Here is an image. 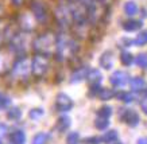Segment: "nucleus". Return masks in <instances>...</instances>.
<instances>
[{
  "mask_svg": "<svg viewBox=\"0 0 147 144\" xmlns=\"http://www.w3.org/2000/svg\"><path fill=\"white\" fill-rule=\"evenodd\" d=\"M11 3H12L15 7H20V5H23L24 0H11Z\"/></svg>",
  "mask_w": 147,
  "mask_h": 144,
  "instance_id": "nucleus-38",
  "label": "nucleus"
},
{
  "mask_svg": "<svg viewBox=\"0 0 147 144\" xmlns=\"http://www.w3.org/2000/svg\"><path fill=\"white\" fill-rule=\"evenodd\" d=\"M32 49L38 55L43 57H51L55 54L57 47V35L53 32H42L32 41Z\"/></svg>",
  "mask_w": 147,
  "mask_h": 144,
  "instance_id": "nucleus-2",
  "label": "nucleus"
},
{
  "mask_svg": "<svg viewBox=\"0 0 147 144\" xmlns=\"http://www.w3.org/2000/svg\"><path fill=\"white\" fill-rule=\"evenodd\" d=\"M129 86L134 92H140L142 89L146 88V81L143 80L142 77H134L129 80Z\"/></svg>",
  "mask_w": 147,
  "mask_h": 144,
  "instance_id": "nucleus-20",
  "label": "nucleus"
},
{
  "mask_svg": "<svg viewBox=\"0 0 147 144\" xmlns=\"http://www.w3.org/2000/svg\"><path fill=\"white\" fill-rule=\"evenodd\" d=\"M138 12H139V7L135 1L129 0V1H127L124 4V14L127 15V16H131V18H132V16H135Z\"/></svg>",
  "mask_w": 147,
  "mask_h": 144,
  "instance_id": "nucleus-21",
  "label": "nucleus"
},
{
  "mask_svg": "<svg viewBox=\"0 0 147 144\" xmlns=\"http://www.w3.org/2000/svg\"><path fill=\"white\" fill-rule=\"evenodd\" d=\"M12 53L8 50H3L0 49V76H3L5 73H9L11 66H12ZM15 57V55H13Z\"/></svg>",
  "mask_w": 147,
  "mask_h": 144,
  "instance_id": "nucleus-11",
  "label": "nucleus"
},
{
  "mask_svg": "<svg viewBox=\"0 0 147 144\" xmlns=\"http://www.w3.org/2000/svg\"><path fill=\"white\" fill-rule=\"evenodd\" d=\"M119 117L123 123H125L128 127H132L135 128L136 125H139L140 123V117L134 109H128V108H124V109H120V113H119Z\"/></svg>",
  "mask_w": 147,
  "mask_h": 144,
  "instance_id": "nucleus-9",
  "label": "nucleus"
},
{
  "mask_svg": "<svg viewBox=\"0 0 147 144\" xmlns=\"http://www.w3.org/2000/svg\"><path fill=\"white\" fill-rule=\"evenodd\" d=\"M140 106H142V111L147 115V98L142 100V102H140Z\"/></svg>",
  "mask_w": 147,
  "mask_h": 144,
  "instance_id": "nucleus-37",
  "label": "nucleus"
},
{
  "mask_svg": "<svg viewBox=\"0 0 147 144\" xmlns=\"http://www.w3.org/2000/svg\"><path fill=\"white\" fill-rule=\"evenodd\" d=\"M66 144H80V133L78 132H70L66 137Z\"/></svg>",
  "mask_w": 147,
  "mask_h": 144,
  "instance_id": "nucleus-33",
  "label": "nucleus"
},
{
  "mask_svg": "<svg viewBox=\"0 0 147 144\" xmlns=\"http://www.w3.org/2000/svg\"><path fill=\"white\" fill-rule=\"evenodd\" d=\"M86 81L89 82L90 86H100L102 81V76L98 69H89L88 76H86Z\"/></svg>",
  "mask_w": 147,
  "mask_h": 144,
  "instance_id": "nucleus-15",
  "label": "nucleus"
},
{
  "mask_svg": "<svg viewBox=\"0 0 147 144\" xmlns=\"http://www.w3.org/2000/svg\"><path fill=\"white\" fill-rule=\"evenodd\" d=\"M88 8V20L89 24L96 26L101 22L105 14H107V0H92L89 4L86 5Z\"/></svg>",
  "mask_w": 147,
  "mask_h": 144,
  "instance_id": "nucleus-6",
  "label": "nucleus"
},
{
  "mask_svg": "<svg viewBox=\"0 0 147 144\" xmlns=\"http://www.w3.org/2000/svg\"><path fill=\"white\" fill-rule=\"evenodd\" d=\"M73 100L66 93H58L55 97V109L58 112H69L73 108Z\"/></svg>",
  "mask_w": 147,
  "mask_h": 144,
  "instance_id": "nucleus-12",
  "label": "nucleus"
},
{
  "mask_svg": "<svg viewBox=\"0 0 147 144\" xmlns=\"http://www.w3.org/2000/svg\"><path fill=\"white\" fill-rule=\"evenodd\" d=\"M98 63H100V66H101L102 69H105V70L112 69V66H113V55H112L111 51L102 53L100 59H98Z\"/></svg>",
  "mask_w": 147,
  "mask_h": 144,
  "instance_id": "nucleus-16",
  "label": "nucleus"
},
{
  "mask_svg": "<svg viewBox=\"0 0 147 144\" xmlns=\"http://www.w3.org/2000/svg\"><path fill=\"white\" fill-rule=\"evenodd\" d=\"M30 32L26 31H18L15 35L8 41V49L16 58L18 57H24L28 51V46L32 45V42L30 41Z\"/></svg>",
  "mask_w": 147,
  "mask_h": 144,
  "instance_id": "nucleus-4",
  "label": "nucleus"
},
{
  "mask_svg": "<svg viewBox=\"0 0 147 144\" xmlns=\"http://www.w3.org/2000/svg\"><path fill=\"white\" fill-rule=\"evenodd\" d=\"M0 144H1V143H0Z\"/></svg>",
  "mask_w": 147,
  "mask_h": 144,
  "instance_id": "nucleus-40",
  "label": "nucleus"
},
{
  "mask_svg": "<svg viewBox=\"0 0 147 144\" xmlns=\"http://www.w3.org/2000/svg\"><path fill=\"white\" fill-rule=\"evenodd\" d=\"M111 115H112V108L111 106H108V105L101 106V108L97 111V116L98 117H105V119H109Z\"/></svg>",
  "mask_w": 147,
  "mask_h": 144,
  "instance_id": "nucleus-32",
  "label": "nucleus"
},
{
  "mask_svg": "<svg viewBox=\"0 0 147 144\" xmlns=\"http://www.w3.org/2000/svg\"><path fill=\"white\" fill-rule=\"evenodd\" d=\"M116 98L120 100V101H123L125 104H129L135 100V94L128 93V92H120V93H116Z\"/></svg>",
  "mask_w": 147,
  "mask_h": 144,
  "instance_id": "nucleus-24",
  "label": "nucleus"
},
{
  "mask_svg": "<svg viewBox=\"0 0 147 144\" xmlns=\"http://www.w3.org/2000/svg\"><path fill=\"white\" fill-rule=\"evenodd\" d=\"M11 105V100L9 97H7L5 94L0 93V109H4V108H8Z\"/></svg>",
  "mask_w": 147,
  "mask_h": 144,
  "instance_id": "nucleus-34",
  "label": "nucleus"
},
{
  "mask_svg": "<svg viewBox=\"0 0 147 144\" xmlns=\"http://www.w3.org/2000/svg\"><path fill=\"white\" fill-rule=\"evenodd\" d=\"M94 127L97 128V129L100 131H104V129H107L108 127H109V120L108 119H105V117H98L94 120Z\"/></svg>",
  "mask_w": 147,
  "mask_h": 144,
  "instance_id": "nucleus-27",
  "label": "nucleus"
},
{
  "mask_svg": "<svg viewBox=\"0 0 147 144\" xmlns=\"http://www.w3.org/2000/svg\"><path fill=\"white\" fill-rule=\"evenodd\" d=\"M117 139H119V133H117V131H115V129L107 131V132L102 135V137H101L102 143H108V144L116 143V141H117Z\"/></svg>",
  "mask_w": 147,
  "mask_h": 144,
  "instance_id": "nucleus-22",
  "label": "nucleus"
},
{
  "mask_svg": "<svg viewBox=\"0 0 147 144\" xmlns=\"http://www.w3.org/2000/svg\"><path fill=\"white\" fill-rule=\"evenodd\" d=\"M47 139H49L47 133H45V132H39V133H36V135L34 136L32 144H46L47 143Z\"/></svg>",
  "mask_w": 147,
  "mask_h": 144,
  "instance_id": "nucleus-30",
  "label": "nucleus"
},
{
  "mask_svg": "<svg viewBox=\"0 0 147 144\" xmlns=\"http://www.w3.org/2000/svg\"><path fill=\"white\" fill-rule=\"evenodd\" d=\"M30 12L34 15L39 24H45L49 22V9L42 0H31L30 1Z\"/></svg>",
  "mask_w": 147,
  "mask_h": 144,
  "instance_id": "nucleus-7",
  "label": "nucleus"
},
{
  "mask_svg": "<svg viewBox=\"0 0 147 144\" xmlns=\"http://www.w3.org/2000/svg\"><path fill=\"white\" fill-rule=\"evenodd\" d=\"M36 24V19L34 18V15L31 12H23L20 16H19V27L22 31H26V32H32L35 30Z\"/></svg>",
  "mask_w": 147,
  "mask_h": 144,
  "instance_id": "nucleus-10",
  "label": "nucleus"
},
{
  "mask_svg": "<svg viewBox=\"0 0 147 144\" xmlns=\"http://www.w3.org/2000/svg\"><path fill=\"white\" fill-rule=\"evenodd\" d=\"M98 97L102 101H107V100H111L113 97H116V93L112 89H100L98 92Z\"/></svg>",
  "mask_w": 147,
  "mask_h": 144,
  "instance_id": "nucleus-26",
  "label": "nucleus"
},
{
  "mask_svg": "<svg viewBox=\"0 0 147 144\" xmlns=\"http://www.w3.org/2000/svg\"><path fill=\"white\" fill-rule=\"evenodd\" d=\"M135 63L138 65L139 68L142 69H147V54L146 53H142L135 57Z\"/></svg>",
  "mask_w": 147,
  "mask_h": 144,
  "instance_id": "nucleus-29",
  "label": "nucleus"
},
{
  "mask_svg": "<svg viewBox=\"0 0 147 144\" xmlns=\"http://www.w3.org/2000/svg\"><path fill=\"white\" fill-rule=\"evenodd\" d=\"M82 143L84 144H101L102 140L101 137H98V136H89V137H85L82 140Z\"/></svg>",
  "mask_w": 147,
  "mask_h": 144,
  "instance_id": "nucleus-35",
  "label": "nucleus"
},
{
  "mask_svg": "<svg viewBox=\"0 0 147 144\" xmlns=\"http://www.w3.org/2000/svg\"><path fill=\"white\" fill-rule=\"evenodd\" d=\"M45 115V111L42 108H35V109H31L30 112H28V117L31 119V120H39L40 117Z\"/></svg>",
  "mask_w": 147,
  "mask_h": 144,
  "instance_id": "nucleus-31",
  "label": "nucleus"
},
{
  "mask_svg": "<svg viewBox=\"0 0 147 144\" xmlns=\"http://www.w3.org/2000/svg\"><path fill=\"white\" fill-rule=\"evenodd\" d=\"M134 41V46H144L147 45V31H140L138 35L135 36Z\"/></svg>",
  "mask_w": 147,
  "mask_h": 144,
  "instance_id": "nucleus-25",
  "label": "nucleus"
},
{
  "mask_svg": "<svg viewBox=\"0 0 147 144\" xmlns=\"http://www.w3.org/2000/svg\"><path fill=\"white\" fill-rule=\"evenodd\" d=\"M32 74V65H31V58L28 57H18L13 61L11 70H9V76L11 80L13 81H26L28 80V77Z\"/></svg>",
  "mask_w": 147,
  "mask_h": 144,
  "instance_id": "nucleus-3",
  "label": "nucleus"
},
{
  "mask_svg": "<svg viewBox=\"0 0 147 144\" xmlns=\"http://www.w3.org/2000/svg\"><path fill=\"white\" fill-rule=\"evenodd\" d=\"M80 51V45L74 36L67 34V30L57 35V47H55V59L58 62H69Z\"/></svg>",
  "mask_w": 147,
  "mask_h": 144,
  "instance_id": "nucleus-1",
  "label": "nucleus"
},
{
  "mask_svg": "<svg viewBox=\"0 0 147 144\" xmlns=\"http://www.w3.org/2000/svg\"><path fill=\"white\" fill-rule=\"evenodd\" d=\"M88 72H89V68H88V66H80V68H77L74 72L71 73L70 82L71 84H78V82L86 80Z\"/></svg>",
  "mask_w": 147,
  "mask_h": 144,
  "instance_id": "nucleus-14",
  "label": "nucleus"
},
{
  "mask_svg": "<svg viewBox=\"0 0 147 144\" xmlns=\"http://www.w3.org/2000/svg\"><path fill=\"white\" fill-rule=\"evenodd\" d=\"M120 62L124 65V66H131L132 63L135 62V57L128 51H121L120 54Z\"/></svg>",
  "mask_w": 147,
  "mask_h": 144,
  "instance_id": "nucleus-23",
  "label": "nucleus"
},
{
  "mask_svg": "<svg viewBox=\"0 0 147 144\" xmlns=\"http://www.w3.org/2000/svg\"><path fill=\"white\" fill-rule=\"evenodd\" d=\"M136 144H147V137H140Z\"/></svg>",
  "mask_w": 147,
  "mask_h": 144,
  "instance_id": "nucleus-39",
  "label": "nucleus"
},
{
  "mask_svg": "<svg viewBox=\"0 0 147 144\" xmlns=\"http://www.w3.org/2000/svg\"><path fill=\"white\" fill-rule=\"evenodd\" d=\"M109 82L115 88H123V86H125L129 82V76L125 72H123V70H116L109 77Z\"/></svg>",
  "mask_w": 147,
  "mask_h": 144,
  "instance_id": "nucleus-13",
  "label": "nucleus"
},
{
  "mask_svg": "<svg viewBox=\"0 0 147 144\" xmlns=\"http://www.w3.org/2000/svg\"><path fill=\"white\" fill-rule=\"evenodd\" d=\"M22 117V111L19 108H11L7 111V119L12 120V121H16Z\"/></svg>",
  "mask_w": 147,
  "mask_h": 144,
  "instance_id": "nucleus-28",
  "label": "nucleus"
},
{
  "mask_svg": "<svg viewBox=\"0 0 147 144\" xmlns=\"http://www.w3.org/2000/svg\"><path fill=\"white\" fill-rule=\"evenodd\" d=\"M70 124H71L70 117L61 116V117H58L57 124H55V129H57L58 132H65V131H67L70 128Z\"/></svg>",
  "mask_w": 147,
  "mask_h": 144,
  "instance_id": "nucleus-19",
  "label": "nucleus"
},
{
  "mask_svg": "<svg viewBox=\"0 0 147 144\" xmlns=\"http://www.w3.org/2000/svg\"><path fill=\"white\" fill-rule=\"evenodd\" d=\"M54 20L62 30L73 27V15H71V5L70 1H63L54 8Z\"/></svg>",
  "mask_w": 147,
  "mask_h": 144,
  "instance_id": "nucleus-5",
  "label": "nucleus"
},
{
  "mask_svg": "<svg viewBox=\"0 0 147 144\" xmlns=\"http://www.w3.org/2000/svg\"><path fill=\"white\" fill-rule=\"evenodd\" d=\"M31 65H32V76L36 77V78L45 77L50 68L49 57H43V55L36 54L35 57L31 59Z\"/></svg>",
  "mask_w": 147,
  "mask_h": 144,
  "instance_id": "nucleus-8",
  "label": "nucleus"
},
{
  "mask_svg": "<svg viewBox=\"0 0 147 144\" xmlns=\"http://www.w3.org/2000/svg\"><path fill=\"white\" fill-rule=\"evenodd\" d=\"M7 132H8L7 125H5V124H3V123H0V139H1L3 136L7 135Z\"/></svg>",
  "mask_w": 147,
  "mask_h": 144,
  "instance_id": "nucleus-36",
  "label": "nucleus"
},
{
  "mask_svg": "<svg viewBox=\"0 0 147 144\" xmlns=\"http://www.w3.org/2000/svg\"><path fill=\"white\" fill-rule=\"evenodd\" d=\"M26 141V135L20 129H16L9 133V144H24Z\"/></svg>",
  "mask_w": 147,
  "mask_h": 144,
  "instance_id": "nucleus-18",
  "label": "nucleus"
},
{
  "mask_svg": "<svg viewBox=\"0 0 147 144\" xmlns=\"http://www.w3.org/2000/svg\"><path fill=\"white\" fill-rule=\"evenodd\" d=\"M143 26L142 20H136V19H128L123 23V30L127 32H135L140 30Z\"/></svg>",
  "mask_w": 147,
  "mask_h": 144,
  "instance_id": "nucleus-17",
  "label": "nucleus"
}]
</instances>
